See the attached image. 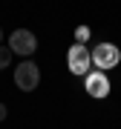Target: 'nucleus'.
<instances>
[{
    "instance_id": "1",
    "label": "nucleus",
    "mask_w": 121,
    "mask_h": 129,
    "mask_svg": "<svg viewBox=\"0 0 121 129\" xmlns=\"http://www.w3.org/2000/svg\"><path fill=\"white\" fill-rule=\"evenodd\" d=\"M37 83H41V69H37V63L23 60V63L14 66V86H17L20 92H35Z\"/></svg>"
},
{
    "instance_id": "2",
    "label": "nucleus",
    "mask_w": 121,
    "mask_h": 129,
    "mask_svg": "<svg viewBox=\"0 0 121 129\" xmlns=\"http://www.w3.org/2000/svg\"><path fill=\"white\" fill-rule=\"evenodd\" d=\"M66 66H69L72 75H87L92 72V55L84 43H72L69 52H66Z\"/></svg>"
},
{
    "instance_id": "3",
    "label": "nucleus",
    "mask_w": 121,
    "mask_h": 129,
    "mask_svg": "<svg viewBox=\"0 0 121 129\" xmlns=\"http://www.w3.org/2000/svg\"><path fill=\"white\" fill-rule=\"evenodd\" d=\"M89 55H92V66L95 69L107 72V69H112V66H118L121 49L115 46V43H95V49L89 52Z\"/></svg>"
},
{
    "instance_id": "4",
    "label": "nucleus",
    "mask_w": 121,
    "mask_h": 129,
    "mask_svg": "<svg viewBox=\"0 0 121 129\" xmlns=\"http://www.w3.org/2000/svg\"><path fill=\"white\" fill-rule=\"evenodd\" d=\"M9 49L14 55H20V57H29V55H35V49H37V37L29 32V29H14L9 35Z\"/></svg>"
},
{
    "instance_id": "5",
    "label": "nucleus",
    "mask_w": 121,
    "mask_h": 129,
    "mask_svg": "<svg viewBox=\"0 0 121 129\" xmlns=\"http://www.w3.org/2000/svg\"><path fill=\"white\" fill-rule=\"evenodd\" d=\"M84 86L92 98H107L110 95V80H107V72L95 69V72H87L84 75Z\"/></svg>"
},
{
    "instance_id": "6",
    "label": "nucleus",
    "mask_w": 121,
    "mask_h": 129,
    "mask_svg": "<svg viewBox=\"0 0 121 129\" xmlns=\"http://www.w3.org/2000/svg\"><path fill=\"white\" fill-rule=\"evenodd\" d=\"M12 55H14V52L9 46H0V69H6V66L12 63Z\"/></svg>"
},
{
    "instance_id": "7",
    "label": "nucleus",
    "mask_w": 121,
    "mask_h": 129,
    "mask_svg": "<svg viewBox=\"0 0 121 129\" xmlns=\"http://www.w3.org/2000/svg\"><path fill=\"white\" fill-rule=\"evenodd\" d=\"M75 37H78V40H87V37H89V29H87V26L75 29Z\"/></svg>"
},
{
    "instance_id": "8",
    "label": "nucleus",
    "mask_w": 121,
    "mask_h": 129,
    "mask_svg": "<svg viewBox=\"0 0 121 129\" xmlns=\"http://www.w3.org/2000/svg\"><path fill=\"white\" fill-rule=\"evenodd\" d=\"M6 115H9V109H6V103H0V123L6 120Z\"/></svg>"
},
{
    "instance_id": "9",
    "label": "nucleus",
    "mask_w": 121,
    "mask_h": 129,
    "mask_svg": "<svg viewBox=\"0 0 121 129\" xmlns=\"http://www.w3.org/2000/svg\"><path fill=\"white\" fill-rule=\"evenodd\" d=\"M0 43H3V29H0Z\"/></svg>"
}]
</instances>
